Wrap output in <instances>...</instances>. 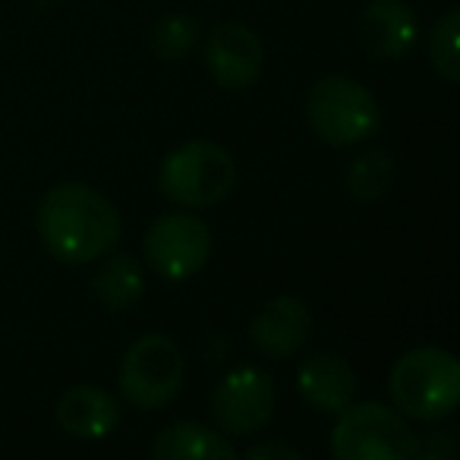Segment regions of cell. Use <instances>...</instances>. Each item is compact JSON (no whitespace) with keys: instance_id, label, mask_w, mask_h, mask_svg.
<instances>
[{"instance_id":"obj_1","label":"cell","mask_w":460,"mask_h":460,"mask_svg":"<svg viewBox=\"0 0 460 460\" xmlns=\"http://www.w3.org/2000/svg\"><path fill=\"white\" fill-rule=\"evenodd\" d=\"M35 227L45 250L66 265L104 259L120 240L114 202L85 183L51 186L35 211Z\"/></svg>"},{"instance_id":"obj_2","label":"cell","mask_w":460,"mask_h":460,"mask_svg":"<svg viewBox=\"0 0 460 460\" xmlns=\"http://www.w3.org/2000/svg\"><path fill=\"white\" fill-rule=\"evenodd\" d=\"M388 391L397 410L422 422L445 420L460 401V363L445 347L407 350L388 376Z\"/></svg>"},{"instance_id":"obj_3","label":"cell","mask_w":460,"mask_h":460,"mask_svg":"<svg viewBox=\"0 0 460 460\" xmlns=\"http://www.w3.org/2000/svg\"><path fill=\"white\" fill-rule=\"evenodd\" d=\"M158 186L180 208H211L237 186V164L224 146L192 139L177 146L158 171Z\"/></svg>"},{"instance_id":"obj_4","label":"cell","mask_w":460,"mask_h":460,"mask_svg":"<svg viewBox=\"0 0 460 460\" xmlns=\"http://www.w3.org/2000/svg\"><path fill=\"white\" fill-rule=\"evenodd\" d=\"M328 447L338 460H410L422 451L410 422L378 401L347 403Z\"/></svg>"},{"instance_id":"obj_5","label":"cell","mask_w":460,"mask_h":460,"mask_svg":"<svg viewBox=\"0 0 460 460\" xmlns=\"http://www.w3.org/2000/svg\"><path fill=\"white\" fill-rule=\"evenodd\" d=\"M306 120L328 146H357L382 127V108L363 83L350 76H322L306 95Z\"/></svg>"},{"instance_id":"obj_6","label":"cell","mask_w":460,"mask_h":460,"mask_svg":"<svg viewBox=\"0 0 460 460\" xmlns=\"http://www.w3.org/2000/svg\"><path fill=\"white\" fill-rule=\"evenodd\" d=\"M183 350L167 334H142L120 363V391L133 407H167L183 388Z\"/></svg>"},{"instance_id":"obj_7","label":"cell","mask_w":460,"mask_h":460,"mask_svg":"<svg viewBox=\"0 0 460 460\" xmlns=\"http://www.w3.org/2000/svg\"><path fill=\"white\" fill-rule=\"evenodd\" d=\"M148 269L164 281H186V278L199 275L211 259V230L202 217L186 215V211H173L164 215L148 227L146 243Z\"/></svg>"},{"instance_id":"obj_8","label":"cell","mask_w":460,"mask_h":460,"mask_svg":"<svg viewBox=\"0 0 460 460\" xmlns=\"http://www.w3.org/2000/svg\"><path fill=\"white\" fill-rule=\"evenodd\" d=\"M278 391L269 372L243 366L221 378L211 397V416L227 435H252L269 426Z\"/></svg>"},{"instance_id":"obj_9","label":"cell","mask_w":460,"mask_h":460,"mask_svg":"<svg viewBox=\"0 0 460 460\" xmlns=\"http://www.w3.org/2000/svg\"><path fill=\"white\" fill-rule=\"evenodd\" d=\"M205 66L221 89H250L265 66V48L243 22H221L211 29L205 45Z\"/></svg>"},{"instance_id":"obj_10","label":"cell","mask_w":460,"mask_h":460,"mask_svg":"<svg viewBox=\"0 0 460 460\" xmlns=\"http://www.w3.org/2000/svg\"><path fill=\"white\" fill-rule=\"evenodd\" d=\"M313 334V313L300 296H275L262 303L250 322V341L262 357L288 359Z\"/></svg>"},{"instance_id":"obj_11","label":"cell","mask_w":460,"mask_h":460,"mask_svg":"<svg viewBox=\"0 0 460 460\" xmlns=\"http://www.w3.org/2000/svg\"><path fill=\"white\" fill-rule=\"evenodd\" d=\"M357 39L369 58L401 60L420 39V26L403 0H372L357 20Z\"/></svg>"},{"instance_id":"obj_12","label":"cell","mask_w":460,"mask_h":460,"mask_svg":"<svg viewBox=\"0 0 460 460\" xmlns=\"http://www.w3.org/2000/svg\"><path fill=\"white\" fill-rule=\"evenodd\" d=\"M296 388L319 413H341L357 397V372L341 353H313L300 363Z\"/></svg>"},{"instance_id":"obj_13","label":"cell","mask_w":460,"mask_h":460,"mask_svg":"<svg viewBox=\"0 0 460 460\" xmlns=\"http://www.w3.org/2000/svg\"><path fill=\"white\" fill-rule=\"evenodd\" d=\"M58 426L73 438H104L120 422V403L98 385H73L58 397Z\"/></svg>"},{"instance_id":"obj_14","label":"cell","mask_w":460,"mask_h":460,"mask_svg":"<svg viewBox=\"0 0 460 460\" xmlns=\"http://www.w3.org/2000/svg\"><path fill=\"white\" fill-rule=\"evenodd\" d=\"M155 460H237V447L202 422H173L152 441Z\"/></svg>"},{"instance_id":"obj_15","label":"cell","mask_w":460,"mask_h":460,"mask_svg":"<svg viewBox=\"0 0 460 460\" xmlns=\"http://www.w3.org/2000/svg\"><path fill=\"white\" fill-rule=\"evenodd\" d=\"M92 290L108 313H123V309L136 306L142 300L146 278H142V269L133 256H111L104 259L98 275L92 278Z\"/></svg>"},{"instance_id":"obj_16","label":"cell","mask_w":460,"mask_h":460,"mask_svg":"<svg viewBox=\"0 0 460 460\" xmlns=\"http://www.w3.org/2000/svg\"><path fill=\"white\" fill-rule=\"evenodd\" d=\"M347 192H350L357 202H376L394 183V158H391L385 148H372V152L359 155L347 167Z\"/></svg>"},{"instance_id":"obj_17","label":"cell","mask_w":460,"mask_h":460,"mask_svg":"<svg viewBox=\"0 0 460 460\" xmlns=\"http://www.w3.org/2000/svg\"><path fill=\"white\" fill-rule=\"evenodd\" d=\"M429 64L445 83L460 79V10H447L429 35Z\"/></svg>"},{"instance_id":"obj_18","label":"cell","mask_w":460,"mask_h":460,"mask_svg":"<svg viewBox=\"0 0 460 460\" xmlns=\"http://www.w3.org/2000/svg\"><path fill=\"white\" fill-rule=\"evenodd\" d=\"M199 22L192 16H183V13H173V16H164L158 26L152 29V54L158 60H183L192 48L199 45Z\"/></svg>"},{"instance_id":"obj_19","label":"cell","mask_w":460,"mask_h":460,"mask_svg":"<svg viewBox=\"0 0 460 460\" xmlns=\"http://www.w3.org/2000/svg\"><path fill=\"white\" fill-rule=\"evenodd\" d=\"M246 457L250 460H300L303 454L296 451L294 445H288V441H262V445H252L250 451H246Z\"/></svg>"}]
</instances>
